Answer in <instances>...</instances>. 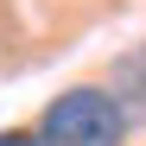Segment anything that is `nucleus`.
I'll return each mask as SVG.
<instances>
[{"label":"nucleus","mask_w":146,"mask_h":146,"mask_svg":"<svg viewBox=\"0 0 146 146\" xmlns=\"http://www.w3.org/2000/svg\"><path fill=\"white\" fill-rule=\"evenodd\" d=\"M127 127H133V121L121 114V102H114L108 89L76 83V89H64L57 102L38 114L32 140H38V146H121Z\"/></svg>","instance_id":"f257e3e1"},{"label":"nucleus","mask_w":146,"mask_h":146,"mask_svg":"<svg viewBox=\"0 0 146 146\" xmlns=\"http://www.w3.org/2000/svg\"><path fill=\"white\" fill-rule=\"evenodd\" d=\"M108 95L121 102V114H127V121H140V114H146V44H140L133 57H121V64H114Z\"/></svg>","instance_id":"f03ea898"},{"label":"nucleus","mask_w":146,"mask_h":146,"mask_svg":"<svg viewBox=\"0 0 146 146\" xmlns=\"http://www.w3.org/2000/svg\"><path fill=\"white\" fill-rule=\"evenodd\" d=\"M0 146H38V140H32L26 127H7V133H0Z\"/></svg>","instance_id":"7ed1b4c3"}]
</instances>
